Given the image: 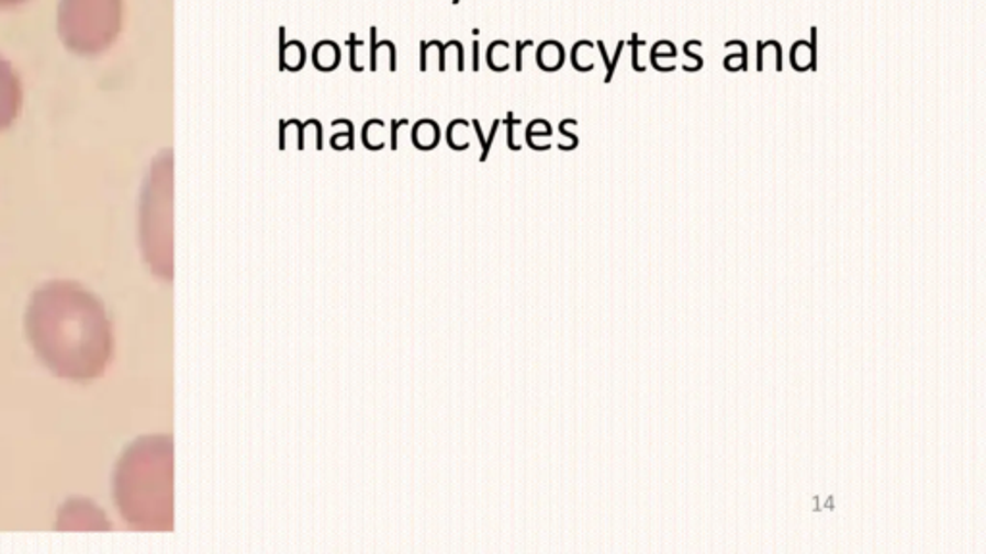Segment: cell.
Wrapping results in <instances>:
<instances>
[{"instance_id":"6da1fadb","label":"cell","mask_w":986,"mask_h":554,"mask_svg":"<svg viewBox=\"0 0 986 554\" xmlns=\"http://www.w3.org/2000/svg\"><path fill=\"white\" fill-rule=\"evenodd\" d=\"M25 331L41 362L71 382L101 377L114 354L104 305L76 282H48L35 291Z\"/></svg>"},{"instance_id":"7a4b0ae2","label":"cell","mask_w":986,"mask_h":554,"mask_svg":"<svg viewBox=\"0 0 986 554\" xmlns=\"http://www.w3.org/2000/svg\"><path fill=\"white\" fill-rule=\"evenodd\" d=\"M117 508L135 530L172 525V443L143 438L130 445L114 476Z\"/></svg>"},{"instance_id":"3957f363","label":"cell","mask_w":986,"mask_h":554,"mask_svg":"<svg viewBox=\"0 0 986 554\" xmlns=\"http://www.w3.org/2000/svg\"><path fill=\"white\" fill-rule=\"evenodd\" d=\"M124 0H60L58 35L74 55L97 56L116 43Z\"/></svg>"},{"instance_id":"277c9868","label":"cell","mask_w":986,"mask_h":554,"mask_svg":"<svg viewBox=\"0 0 986 554\" xmlns=\"http://www.w3.org/2000/svg\"><path fill=\"white\" fill-rule=\"evenodd\" d=\"M24 106V87L12 64L0 56V132L16 122Z\"/></svg>"},{"instance_id":"5b68a950","label":"cell","mask_w":986,"mask_h":554,"mask_svg":"<svg viewBox=\"0 0 986 554\" xmlns=\"http://www.w3.org/2000/svg\"><path fill=\"white\" fill-rule=\"evenodd\" d=\"M306 63L305 45L301 41L285 43V27H280V71L303 70Z\"/></svg>"},{"instance_id":"8992f818","label":"cell","mask_w":986,"mask_h":554,"mask_svg":"<svg viewBox=\"0 0 986 554\" xmlns=\"http://www.w3.org/2000/svg\"><path fill=\"white\" fill-rule=\"evenodd\" d=\"M341 60V50L334 41H321L313 50V64L316 70H336Z\"/></svg>"},{"instance_id":"52a82bcc","label":"cell","mask_w":986,"mask_h":554,"mask_svg":"<svg viewBox=\"0 0 986 554\" xmlns=\"http://www.w3.org/2000/svg\"><path fill=\"white\" fill-rule=\"evenodd\" d=\"M564 63V50L561 43L546 41L538 48V66L544 71H557Z\"/></svg>"},{"instance_id":"ba28073f","label":"cell","mask_w":986,"mask_h":554,"mask_svg":"<svg viewBox=\"0 0 986 554\" xmlns=\"http://www.w3.org/2000/svg\"><path fill=\"white\" fill-rule=\"evenodd\" d=\"M488 66L493 71L509 70V43L507 41H493L488 47Z\"/></svg>"},{"instance_id":"9c48e42d","label":"cell","mask_w":986,"mask_h":554,"mask_svg":"<svg viewBox=\"0 0 986 554\" xmlns=\"http://www.w3.org/2000/svg\"><path fill=\"white\" fill-rule=\"evenodd\" d=\"M439 132L438 125L432 120H423L418 122L415 129V145L418 149H432L438 143Z\"/></svg>"},{"instance_id":"30bf717a","label":"cell","mask_w":986,"mask_h":554,"mask_svg":"<svg viewBox=\"0 0 986 554\" xmlns=\"http://www.w3.org/2000/svg\"><path fill=\"white\" fill-rule=\"evenodd\" d=\"M597 47H600V50H602L603 58H605V60H607V53H605V45H603V41H597ZM623 47H625V43H619V47H617V53H615V63L607 64V66H609V71H607V78H605V81H607V83H609L610 78H613V71H615V66H617V60H619L620 53H623Z\"/></svg>"},{"instance_id":"8fae6325","label":"cell","mask_w":986,"mask_h":554,"mask_svg":"<svg viewBox=\"0 0 986 554\" xmlns=\"http://www.w3.org/2000/svg\"><path fill=\"white\" fill-rule=\"evenodd\" d=\"M528 47H534V41H526V43L517 41V71L523 70V53Z\"/></svg>"},{"instance_id":"7c38bea8","label":"cell","mask_w":986,"mask_h":554,"mask_svg":"<svg viewBox=\"0 0 986 554\" xmlns=\"http://www.w3.org/2000/svg\"><path fill=\"white\" fill-rule=\"evenodd\" d=\"M727 47H740L742 48V70H748V55H746V45L742 41H730L727 43Z\"/></svg>"},{"instance_id":"4fadbf2b","label":"cell","mask_w":986,"mask_h":554,"mask_svg":"<svg viewBox=\"0 0 986 554\" xmlns=\"http://www.w3.org/2000/svg\"><path fill=\"white\" fill-rule=\"evenodd\" d=\"M472 60H474V63H472V70H480V45H478V41L472 43Z\"/></svg>"},{"instance_id":"5bb4252c","label":"cell","mask_w":986,"mask_h":554,"mask_svg":"<svg viewBox=\"0 0 986 554\" xmlns=\"http://www.w3.org/2000/svg\"><path fill=\"white\" fill-rule=\"evenodd\" d=\"M27 0H0V9H16L20 4H25Z\"/></svg>"},{"instance_id":"9a60e30c","label":"cell","mask_w":986,"mask_h":554,"mask_svg":"<svg viewBox=\"0 0 986 554\" xmlns=\"http://www.w3.org/2000/svg\"><path fill=\"white\" fill-rule=\"evenodd\" d=\"M426 48L428 43H421V71H426Z\"/></svg>"},{"instance_id":"2e32d148","label":"cell","mask_w":986,"mask_h":554,"mask_svg":"<svg viewBox=\"0 0 986 554\" xmlns=\"http://www.w3.org/2000/svg\"><path fill=\"white\" fill-rule=\"evenodd\" d=\"M497 124H500V120H495V122H493L492 137H493V135H495V129H497ZM490 145H492V142L485 143L484 157H482V160H485V157H488V150H490Z\"/></svg>"},{"instance_id":"e0dca14e","label":"cell","mask_w":986,"mask_h":554,"mask_svg":"<svg viewBox=\"0 0 986 554\" xmlns=\"http://www.w3.org/2000/svg\"><path fill=\"white\" fill-rule=\"evenodd\" d=\"M459 2H461V0H453V4H459Z\"/></svg>"}]
</instances>
